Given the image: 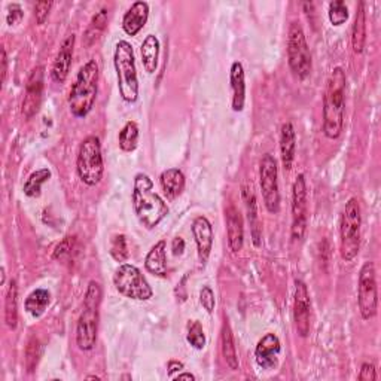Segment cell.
Here are the masks:
<instances>
[{
    "label": "cell",
    "instance_id": "obj_1",
    "mask_svg": "<svg viewBox=\"0 0 381 381\" xmlns=\"http://www.w3.org/2000/svg\"><path fill=\"white\" fill-rule=\"evenodd\" d=\"M346 74L335 67L328 79L323 96V133L328 139H338L344 130Z\"/></svg>",
    "mask_w": 381,
    "mask_h": 381
},
{
    "label": "cell",
    "instance_id": "obj_2",
    "mask_svg": "<svg viewBox=\"0 0 381 381\" xmlns=\"http://www.w3.org/2000/svg\"><path fill=\"white\" fill-rule=\"evenodd\" d=\"M133 208L140 223L148 230L155 228L169 214V205L153 191V182L145 173H139L135 178Z\"/></svg>",
    "mask_w": 381,
    "mask_h": 381
},
{
    "label": "cell",
    "instance_id": "obj_3",
    "mask_svg": "<svg viewBox=\"0 0 381 381\" xmlns=\"http://www.w3.org/2000/svg\"><path fill=\"white\" fill-rule=\"evenodd\" d=\"M99 91V65L96 60H90L78 71L75 84L70 90L69 108L71 115L85 118L94 108Z\"/></svg>",
    "mask_w": 381,
    "mask_h": 381
},
{
    "label": "cell",
    "instance_id": "obj_4",
    "mask_svg": "<svg viewBox=\"0 0 381 381\" xmlns=\"http://www.w3.org/2000/svg\"><path fill=\"white\" fill-rule=\"evenodd\" d=\"M101 304V287L97 282H90L82 313L79 316L76 326V344L84 352H90L96 347L97 343V329H99V308Z\"/></svg>",
    "mask_w": 381,
    "mask_h": 381
},
{
    "label": "cell",
    "instance_id": "obj_5",
    "mask_svg": "<svg viewBox=\"0 0 381 381\" xmlns=\"http://www.w3.org/2000/svg\"><path fill=\"white\" fill-rule=\"evenodd\" d=\"M119 94L124 101L135 103L139 99V79L136 70L135 51L127 40H119L113 53Z\"/></svg>",
    "mask_w": 381,
    "mask_h": 381
},
{
    "label": "cell",
    "instance_id": "obj_6",
    "mask_svg": "<svg viewBox=\"0 0 381 381\" xmlns=\"http://www.w3.org/2000/svg\"><path fill=\"white\" fill-rule=\"evenodd\" d=\"M360 225H362V216H360V205L356 198H350L346 203V208L339 223V252L341 258L347 262L353 261L360 247Z\"/></svg>",
    "mask_w": 381,
    "mask_h": 381
},
{
    "label": "cell",
    "instance_id": "obj_7",
    "mask_svg": "<svg viewBox=\"0 0 381 381\" xmlns=\"http://www.w3.org/2000/svg\"><path fill=\"white\" fill-rule=\"evenodd\" d=\"M76 171L79 179L88 187H96L100 183L103 173H105V164H103L99 137L88 136L81 143L76 158Z\"/></svg>",
    "mask_w": 381,
    "mask_h": 381
},
{
    "label": "cell",
    "instance_id": "obj_8",
    "mask_svg": "<svg viewBox=\"0 0 381 381\" xmlns=\"http://www.w3.org/2000/svg\"><path fill=\"white\" fill-rule=\"evenodd\" d=\"M287 61L298 79H305L312 71V54L307 45L305 33L300 23H292L287 36Z\"/></svg>",
    "mask_w": 381,
    "mask_h": 381
},
{
    "label": "cell",
    "instance_id": "obj_9",
    "mask_svg": "<svg viewBox=\"0 0 381 381\" xmlns=\"http://www.w3.org/2000/svg\"><path fill=\"white\" fill-rule=\"evenodd\" d=\"M113 283H115L117 291L130 300L148 301L153 294L145 276L137 266L131 264H122L118 266L115 276H113Z\"/></svg>",
    "mask_w": 381,
    "mask_h": 381
},
{
    "label": "cell",
    "instance_id": "obj_10",
    "mask_svg": "<svg viewBox=\"0 0 381 381\" xmlns=\"http://www.w3.org/2000/svg\"><path fill=\"white\" fill-rule=\"evenodd\" d=\"M357 304L360 316H362L365 321L375 317L378 310V292L375 280V266L371 261L365 262L359 273Z\"/></svg>",
    "mask_w": 381,
    "mask_h": 381
},
{
    "label": "cell",
    "instance_id": "obj_11",
    "mask_svg": "<svg viewBox=\"0 0 381 381\" xmlns=\"http://www.w3.org/2000/svg\"><path fill=\"white\" fill-rule=\"evenodd\" d=\"M277 178H279L277 161L270 153H265L260 166V182L264 204L270 213H279L280 210V192Z\"/></svg>",
    "mask_w": 381,
    "mask_h": 381
},
{
    "label": "cell",
    "instance_id": "obj_12",
    "mask_svg": "<svg viewBox=\"0 0 381 381\" xmlns=\"http://www.w3.org/2000/svg\"><path fill=\"white\" fill-rule=\"evenodd\" d=\"M307 183L304 174H298L292 187V239L300 242L307 231Z\"/></svg>",
    "mask_w": 381,
    "mask_h": 381
},
{
    "label": "cell",
    "instance_id": "obj_13",
    "mask_svg": "<svg viewBox=\"0 0 381 381\" xmlns=\"http://www.w3.org/2000/svg\"><path fill=\"white\" fill-rule=\"evenodd\" d=\"M44 76H45V69L42 66H37L33 69V71L30 74L27 79L24 100L22 106L23 115L27 119L33 118L39 112L40 103H42V97H44Z\"/></svg>",
    "mask_w": 381,
    "mask_h": 381
},
{
    "label": "cell",
    "instance_id": "obj_14",
    "mask_svg": "<svg viewBox=\"0 0 381 381\" xmlns=\"http://www.w3.org/2000/svg\"><path fill=\"white\" fill-rule=\"evenodd\" d=\"M295 300H294V321L296 332L300 337L307 338L310 334V314H312V301L308 287L303 280H296L295 283Z\"/></svg>",
    "mask_w": 381,
    "mask_h": 381
},
{
    "label": "cell",
    "instance_id": "obj_15",
    "mask_svg": "<svg viewBox=\"0 0 381 381\" xmlns=\"http://www.w3.org/2000/svg\"><path fill=\"white\" fill-rule=\"evenodd\" d=\"M191 230H192L195 243H197L198 260L204 265L209 260L210 252H212V246H213L212 223L208 218H205V216H198V218L194 219Z\"/></svg>",
    "mask_w": 381,
    "mask_h": 381
},
{
    "label": "cell",
    "instance_id": "obj_16",
    "mask_svg": "<svg viewBox=\"0 0 381 381\" xmlns=\"http://www.w3.org/2000/svg\"><path fill=\"white\" fill-rule=\"evenodd\" d=\"M280 339L276 334H266L260 339L258 346L255 348L256 364L262 369H273L277 365L280 355Z\"/></svg>",
    "mask_w": 381,
    "mask_h": 381
},
{
    "label": "cell",
    "instance_id": "obj_17",
    "mask_svg": "<svg viewBox=\"0 0 381 381\" xmlns=\"http://www.w3.org/2000/svg\"><path fill=\"white\" fill-rule=\"evenodd\" d=\"M74 48H75V36H69L63 44L57 54V58L53 65V70H51V76L58 84H63L66 78L69 76L70 66H71V58H74Z\"/></svg>",
    "mask_w": 381,
    "mask_h": 381
},
{
    "label": "cell",
    "instance_id": "obj_18",
    "mask_svg": "<svg viewBox=\"0 0 381 381\" xmlns=\"http://www.w3.org/2000/svg\"><path fill=\"white\" fill-rule=\"evenodd\" d=\"M226 232H228V246L232 253H239L244 242V228L240 212L234 205H230L225 212Z\"/></svg>",
    "mask_w": 381,
    "mask_h": 381
},
{
    "label": "cell",
    "instance_id": "obj_19",
    "mask_svg": "<svg viewBox=\"0 0 381 381\" xmlns=\"http://www.w3.org/2000/svg\"><path fill=\"white\" fill-rule=\"evenodd\" d=\"M149 18V5L146 2H135L122 18V28L128 36H136L145 27Z\"/></svg>",
    "mask_w": 381,
    "mask_h": 381
},
{
    "label": "cell",
    "instance_id": "obj_20",
    "mask_svg": "<svg viewBox=\"0 0 381 381\" xmlns=\"http://www.w3.org/2000/svg\"><path fill=\"white\" fill-rule=\"evenodd\" d=\"M243 200L246 203L247 209V219L251 223V232H252V240L256 247L261 246L262 239V228L260 223V216H258V204H256L255 192L251 187H243Z\"/></svg>",
    "mask_w": 381,
    "mask_h": 381
},
{
    "label": "cell",
    "instance_id": "obj_21",
    "mask_svg": "<svg viewBox=\"0 0 381 381\" xmlns=\"http://www.w3.org/2000/svg\"><path fill=\"white\" fill-rule=\"evenodd\" d=\"M230 81L232 88V110L242 112L246 101V84H244V69L243 65L235 61L231 66Z\"/></svg>",
    "mask_w": 381,
    "mask_h": 381
},
{
    "label": "cell",
    "instance_id": "obj_22",
    "mask_svg": "<svg viewBox=\"0 0 381 381\" xmlns=\"http://www.w3.org/2000/svg\"><path fill=\"white\" fill-rule=\"evenodd\" d=\"M296 135L292 122H285L280 131V153L285 170H291L295 160Z\"/></svg>",
    "mask_w": 381,
    "mask_h": 381
},
{
    "label": "cell",
    "instance_id": "obj_23",
    "mask_svg": "<svg viewBox=\"0 0 381 381\" xmlns=\"http://www.w3.org/2000/svg\"><path fill=\"white\" fill-rule=\"evenodd\" d=\"M146 270L158 277L167 276V260H166V242L161 240L152 247L145 260Z\"/></svg>",
    "mask_w": 381,
    "mask_h": 381
},
{
    "label": "cell",
    "instance_id": "obj_24",
    "mask_svg": "<svg viewBox=\"0 0 381 381\" xmlns=\"http://www.w3.org/2000/svg\"><path fill=\"white\" fill-rule=\"evenodd\" d=\"M365 2H359L356 9V18L352 28V46L356 54H362L366 44V12Z\"/></svg>",
    "mask_w": 381,
    "mask_h": 381
},
{
    "label": "cell",
    "instance_id": "obj_25",
    "mask_svg": "<svg viewBox=\"0 0 381 381\" xmlns=\"http://www.w3.org/2000/svg\"><path fill=\"white\" fill-rule=\"evenodd\" d=\"M142 63L143 67L146 69L148 74H155L157 66H158V56H160V40L155 35H148L143 40L142 48Z\"/></svg>",
    "mask_w": 381,
    "mask_h": 381
},
{
    "label": "cell",
    "instance_id": "obj_26",
    "mask_svg": "<svg viewBox=\"0 0 381 381\" xmlns=\"http://www.w3.org/2000/svg\"><path fill=\"white\" fill-rule=\"evenodd\" d=\"M161 187L169 198H176L185 188V176L179 169H169L161 173Z\"/></svg>",
    "mask_w": 381,
    "mask_h": 381
},
{
    "label": "cell",
    "instance_id": "obj_27",
    "mask_svg": "<svg viewBox=\"0 0 381 381\" xmlns=\"http://www.w3.org/2000/svg\"><path fill=\"white\" fill-rule=\"evenodd\" d=\"M5 322L9 329H15L18 325V287L15 280H11L8 287L5 301Z\"/></svg>",
    "mask_w": 381,
    "mask_h": 381
},
{
    "label": "cell",
    "instance_id": "obj_28",
    "mask_svg": "<svg viewBox=\"0 0 381 381\" xmlns=\"http://www.w3.org/2000/svg\"><path fill=\"white\" fill-rule=\"evenodd\" d=\"M106 24H108V9H100V11L94 17H92L91 23L84 35L85 46H91L92 44L97 42L101 33L105 32Z\"/></svg>",
    "mask_w": 381,
    "mask_h": 381
},
{
    "label": "cell",
    "instance_id": "obj_29",
    "mask_svg": "<svg viewBox=\"0 0 381 381\" xmlns=\"http://www.w3.org/2000/svg\"><path fill=\"white\" fill-rule=\"evenodd\" d=\"M222 355H223L225 362H226V365H228L230 369H232V371L239 369V357H237L232 332H231L230 325L226 323V321L222 326Z\"/></svg>",
    "mask_w": 381,
    "mask_h": 381
},
{
    "label": "cell",
    "instance_id": "obj_30",
    "mask_svg": "<svg viewBox=\"0 0 381 381\" xmlns=\"http://www.w3.org/2000/svg\"><path fill=\"white\" fill-rule=\"evenodd\" d=\"M49 292L45 289H36L27 296L26 310L33 317H40L49 305Z\"/></svg>",
    "mask_w": 381,
    "mask_h": 381
},
{
    "label": "cell",
    "instance_id": "obj_31",
    "mask_svg": "<svg viewBox=\"0 0 381 381\" xmlns=\"http://www.w3.org/2000/svg\"><path fill=\"white\" fill-rule=\"evenodd\" d=\"M119 148L124 152H133L137 148L139 127L135 121H128L119 131Z\"/></svg>",
    "mask_w": 381,
    "mask_h": 381
},
{
    "label": "cell",
    "instance_id": "obj_32",
    "mask_svg": "<svg viewBox=\"0 0 381 381\" xmlns=\"http://www.w3.org/2000/svg\"><path fill=\"white\" fill-rule=\"evenodd\" d=\"M51 178V171L48 169H40L28 176L27 182L24 183V194L27 197L36 198L40 195V189H42V185L48 182Z\"/></svg>",
    "mask_w": 381,
    "mask_h": 381
},
{
    "label": "cell",
    "instance_id": "obj_33",
    "mask_svg": "<svg viewBox=\"0 0 381 381\" xmlns=\"http://www.w3.org/2000/svg\"><path fill=\"white\" fill-rule=\"evenodd\" d=\"M329 22L334 26H341L348 19V8L343 2V0H334V2L329 3Z\"/></svg>",
    "mask_w": 381,
    "mask_h": 381
},
{
    "label": "cell",
    "instance_id": "obj_34",
    "mask_svg": "<svg viewBox=\"0 0 381 381\" xmlns=\"http://www.w3.org/2000/svg\"><path fill=\"white\" fill-rule=\"evenodd\" d=\"M110 255L113 256V260L118 262H124L128 260V246H127V239L126 235H115L112 239L110 243Z\"/></svg>",
    "mask_w": 381,
    "mask_h": 381
},
{
    "label": "cell",
    "instance_id": "obj_35",
    "mask_svg": "<svg viewBox=\"0 0 381 381\" xmlns=\"http://www.w3.org/2000/svg\"><path fill=\"white\" fill-rule=\"evenodd\" d=\"M188 343L197 350H203L205 346V335L203 331V326L198 321H192L188 325V334H187Z\"/></svg>",
    "mask_w": 381,
    "mask_h": 381
},
{
    "label": "cell",
    "instance_id": "obj_36",
    "mask_svg": "<svg viewBox=\"0 0 381 381\" xmlns=\"http://www.w3.org/2000/svg\"><path fill=\"white\" fill-rule=\"evenodd\" d=\"M39 356H40V346L36 338L30 339V343L26 350V364L28 373H33L37 362H39Z\"/></svg>",
    "mask_w": 381,
    "mask_h": 381
},
{
    "label": "cell",
    "instance_id": "obj_37",
    "mask_svg": "<svg viewBox=\"0 0 381 381\" xmlns=\"http://www.w3.org/2000/svg\"><path fill=\"white\" fill-rule=\"evenodd\" d=\"M200 301L203 307L208 310V313H212L214 310V294L209 286H204L200 292Z\"/></svg>",
    "mask_w": 381,
    "mask_h": 381
},
{
    "label": "cell",
    "instance_id": "obj_38",
    "mask_svg": "<svg viewBox=\"0 0 381 381\" xmlns=\"http://www.w3.org/2000/svg\"><path fill=\"white\" fill-rule=\"evenodd\" d=\"M53 8V2H37L35 6V17L37 24H44L48 18V14Z\"/></svg>",
    "mask_w": 381,
    "mask_h": 381
},
{
    "label": "cell",
    "instance_id": "obj_39",
    "mask_svg": "<svg viewBox=\"0 0 381 381\" xmlns=\"http://www.w3.org/2000/svg\"><path fill=\"white\" fill-rule=\"evenodd\" d=\"M74 242H75L74 237H66V239L57 246V249L54 252V258L56 260H63L65 256L70 255L71 247H74Z\"/></svg>",
    "mask_w": 381,
    "mask_h": 381
},
{
    "label": "cell",
    "instance_id": "obj_40",
    "mask_svg": "<svg viewBox=\"0 0 381 381\" xmlns=\"http://www.w3.org/2000/svg\"><path fill=\"white\" fill-rule=\"evenodd\" d=\"M23 18V11H22V6L14 3V5H9V12L6 15V22L9 26H14L17 24L19 19Z\"/></svg>",
    "mask_w": 381,
    "mask_h": 381
},
{
    "label": "cell",
    "instance_id": "obj_41",
    "mask_svg": "<svg viewBox=\"0 0 381 381\" xmlns=\"http://www.w3.org/2000/svg\"><path fill=\"white\" fill-rule=\"evenodd\" d=\"M359 380L360 381H374V380H377L375 366L373 364H364L362 368H360Z\"/></svg>",
    "mask_w": 381,
    "mask_h": 381
},
{
    "label": "cell",
    "instance_id": "obj_42",
    "mask_svg": "<svg viewBox=\"0 0 381 381\" xmlns=\"http://www.w3.org/2000/svg\"><path fill=\"white\" fill-rule=\"evenodd\" d=\"M171 251L174 255H182L183 251H185V242L183 239H180V237H176V239L173 240V244H171Z\"/></svg>",
    "mask_w": 381,
    "mask_h": 381
},
{
    "label": "cell",
    "instance_id": "obj_43",
    "mask_svg": "<svg viewBox=\"0 0 381 381\" xmlns=\"http://www.w3.org/2000/svg\"><path fill=\"white\" fill-rule=\"evenodd\" d=\"M2 85L6 82V75H8V57H6V49L2 46Z\"/></svg>",
    "mask_w": 381,
    "mask_h": 381
},
{
    "label": "cell",
    "instance_id": "obj_44",
    "mask_svg": "<svg viewBox=\"0 0 381 381\" xmlns=\"http://www.w3.org/2000/svg\"><path fill=\"white\" fill-rule=\"evenodd\" d=\"M180 369H183V364L176 362V360H171V362L169 364V373H170V377L173 375L174 371H180Z\"/></svg>",
    "mask_w": 381,
    "mask_h": 381
},
{
    "label": "cell",
    "instance_id": "obj_45",
    "mask_svg": "<svg viewBox=\"0 0 381 381\" xmlns=\"http://www.w3.org/2000/svg\"><path fill=\"white\" fill-rule=\"evenodd\" d=\"M174 380H195V377L192 374H178L173 377Z\"/></svg>",
    "mask_w": 381,
    "mask_h": 381
},
{
    "label": "cell",
    "instance_id": "obj_46",
    "mask_svg": "<svg viewBox=\"0 0 381 381\" xmlns=\"http://www.w3.org/2000/svg\"><path fill=\"white\" fill-rule=\"evenodd\" d=\"M5 276H6L5 274V269H2V286L5 285Z\"/></svg>",
    "mask_w": 381,
    "mask_h": 381
},
{
    "label": "cell",
    "instance_id": "obj_47",
    "mask_svg": "<svg viewBox=\"0 0 381 381\" xmlns=\"http://www.w3.org/2000/svg\"><path fill=\"white\" fill-rule=\"evenodd\" d=\"M87 380H99V377H96V375H90V377H87Z\"/></svg>",
    "mask_w": 381,
    "mask_h": 381
}]
</instances>
